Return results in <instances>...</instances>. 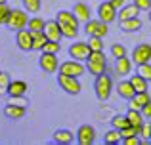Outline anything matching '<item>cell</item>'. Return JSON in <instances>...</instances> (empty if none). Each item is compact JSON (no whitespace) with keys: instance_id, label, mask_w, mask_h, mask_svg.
Returning <instances> with one entry per match:
<instances>
[{"instance_id":"1","label":"cell","mask_w":151,"mask_h":145,"mask_svg":"<svg viewBox=\"0 0 151 145\" xmlns=\"http://www.w3.org/2000/svg\"><path fill=\"white\" fill-rule=\"evenodd\" d=\"M107 69V59L103 52H90L88 59H86V71L94 76H100V74L105 73Z\"/></svg>"},{"instance_id":"2","label":"cell","mask_w":151,"mask_h":145,"mask_svg":"<svg viewBox=\"0 0 151 145\" xmlns=\"http://www.w3.org/2000/svg\"><path fill=\"white\" fill-rule=\"evenodd\" d=\"M29 11L25 10V8H14V10L10 11V17H8L6 21V27L10 31H19V29H25L27 25H29Z\"/></svg>"},{"instance_id":"3","label":"cell","mask_w":151,"mask_h":145,"mask_svg":"<svg viewBox=\"0 0 151 145\" xmlns=\"http://www.w3.org/2000/svg\"><path fill=\"white\" fill-rule=\"evenodd\" d=\"M113 80L107 73L96 76V82H94V90H96V97L100 101H107L111 97V92H113Z\"/></svg>"},{"instance_id":"4","label":"cell","mask_w":151,"mask_h":145,"mask_svg":"<svg viewBox=\"0 0 151 145\" xmlns=\"http://www.w3.org/2000/svg\"><path fill=\"white\" fill-rule=\"evenodd\" d=\"M58 84H59V88H61L63 92H67L69 96H78V94L82 92V86H81V82H78L77 76H69V74L59 73L58 74Z\"/></svg>"},{"instance_id":"5","label":"cell","mask_w":151,"mask_h":145,"mask_svg":"<svg viewBox=\"0 0 151 145\" xmlns=\"http://www.w3.org/2000/svg\"><path fill=\"white\" fill-rule=\"evenodd\" d=\"M38 67H40L44 73H48V74L58 73V71H59L58 54H48V52H42V56L38 57Z\"/></svg>"},{"instance_id":"6","label":"cell","mask_w":151,"mask_h":145,"mask_svg":"<svg viewBox=\"0 0 151 145\" xmlns=\"http://www.w3.org/2000/svg\"><path fill=\"white\" fill-rule=\"evenodd\" d=\"M84 31L88 36H107V33H109V27H107L105 21H101V19H88V21L84 23Z\"/></svg>"},{"instance_id":"7","label":"cell","mask_w":151,"mask_h":145,"mask_svg":"<svg viewBox=\"0 0 151 145\" xmlns=\"http://www.w3.org/2000/svg\"><path fill=\"white\" fill-rule=\"evenodd\" d=\"M59 73L69 74V76H77V78H81L82 74L86 73V67L82 65V61L69 59V61H63V63L59 65Z\"/></svg>"},{"instance_id":"8","label":"cell","mask_w":151,"mask_h":145,"mask_svg":"<svg viewBox=\"0 0 151 145\" xmlns=\"http://www.w3.org/2000/svg\"><path fill=\"white\" fill-rule=\"evenodd\" d=\"M132 63L142 65V63H149L151 61V44H138L136 48L132 50V56H130Z\"/></svg>"},{"instance_id":"9","label":"cell","mask_w":151,"mask_h":145,"mask_svg":"<svg viewBox=\"0 0 151 145\" xmlns=\"http://www.w3.org/2000/svg\"><path fill=\"white\" fill-rule=\"evenodd\" d=\"M98 19L105 21L107 25L117 19V10L113 8V4H111L109 0H101L100 2V6H98Z\"/></svg>"},{"instance_id":"10","label":"cell","mask_w":151,"mask_h":145,"mask_svg":"<svg viewBox=\"0 0 151 145\" xmlns=\"http://www.w3.org/2000/svg\"><path fill=\"white\" fill-rule=\"evenodd\" d=\"M15 42H17L19 50H23V52H33V33H31L27 27L15 31Z\"/></svg>"},{"instance_id":"11","label":"cell","mask_w":151,"mask_h":145,"mask_svg":"<svg viewBox=\"0 0 151 145\" xmlns=\"http://www.w3.org/2000/svg\"><path fill=\"white\" fill-rule=\"evenodd\" d=\"M69 56L71 59H77V61H86L90 56V46L88 42H75V44L69 46Z\"/></svg>"},{"instance_id":"12","label":"cell","mask_w":151,"mask_h":145,"mask_svg":"<svg viewBox=\"0 0 151 145\" xmlns=\"http://www.w3.org/2000/svg\"><path fill=\"white\" fill-rule=\"evenodd\" d=\"M96 141V130L90 124H82L77 130V143L78 145H92Z\"/></svg>"},{"instance_id":"13","label":"cell","mask_w":151,"mask_h":145,"mask_svg":"<svg viewBox=\"0 0 151 145\" xmlns=\"http://www.w3.org/2000/svg\"><path fill=\"white\" fill-rule=\"evenodd\" d=\"M132 59H130L128 56H122V57H119V59H115V73L119 74L121 78H124V76H128L130 71H132Z\"/></svg>"},{"instance_id":"14","label":"cell","mask_w":151,"mask_h":145,"mask_svg":"<svg viewBox=\"0 0 151 145\" xmlns=\"http://www.w3.org/2000/svg\"><path fill=\"white\" fill-rule=\"evenodd\" d=\"M44 34L48 36V40H55V42H59V40H61V38H63V33H61V27H59L58 19H52V21H46Z\"/></svg>"},{"instance_id":"15","label":"cell","mask_w":151,"mask_h":145,"mask_svg":"<svg viewBox=\"0 0 151 145\" xmlns=\"http://www.w3.org/2000/svg\"><path fill=\"white\" fill-rule=\"evenodd\" d=\"M55 19H58V23H61V25H71V27H77V29H78V23H81L73 10H59L58 15H55Z\"/></svg>"},{"instance_id":"16","label":"cell","mask_w":151,"mask_h":145,"mask_svg":"<svg viewBox=\"0 0 151 145\" xmlns=\"http://www.w3.org/2000/svg\"><path fill=\"white\" fill-rule=\"evenodd\" d=\"M52 141L58 143V145H69L75 141V134L71 130H67V128H59V130L54 132V136H52Z\"/></svg>"},{"instance_id":"17","label":"cell","mask_w":151,"mask_h":145,"mask_svg":"<svg viewBox=\"0 0 151 145\" xmlns=\"http://www.w3.org/2000/svg\"><path fill=\"white\" fill-rule=\"evenodd\" d=\"M25 113H27V107H19V105H14V103L4 105V115L10 120H21L25 116Z\"/></svg>"},{"instance_id":"18","label":"cell","mask_w":151,"mask_h":145,"mask_svg":"<svg viewBox=\"0 0 151 145\" xmlns=\"http://www.w3.org/2000/svg\"><path fill=\"white\" fill-rule=\"evenodd\" d=\"M115 90H117L119 97H122V99H126V101H130L134 96H136V90H134V86L130 84V80H121Z\"/></svg>"},{"instance_id":"19","label":"cell","mask_w":151,"mask_h":145,"mask_svg":"<svg viewBox=\"0 0 151 145\" xmlns=\"http://www.w3.org/2000/svg\"><path fill=\"white\" fill-rule=\"evenodd\" d=\"M126 119L130 120V124H132V126L138 130V134H140L142 126H144V122H145V116L142 115L140 109H132V107H130V109H128V113H126Z\"/></svg>"},{"instance_id":"20","label":"cell","mask_w":151,"mask_h":145,"mask_svg":"<svg viewBox=\"0 0 151 145\" xmlns=\"http://www.w3.org/2000/svg\"><path fill=\"white\" fill-rule=\"evenodd\" d=\"M140 8L136 6V4H126L124 8H121V10L117 11V19L119 21H124V19H130V17H138V15H140Z\"/></svg>"},{"instance_id":"21","label":"cell","mask_w":151,"mask_h":145,"mask_svg":"<svg viewBox=\"0 0 151 145\" xmlns=\"http://www.w3.org/2000/svg\"><path fill=\"white\" fill-rule=\"evenodd\" d=\"M29 86L25 80H12L10 88H8V97H15V96H25Z\"/></svg>"},{"instance_id":"22","label":"cell","mask_w":151,"mask_h":145,"mask_svg":"<svg viewBox=\"0 0 151 145\" xmlns=\"http://www.w3.org/2000/svg\"><path fill=\"white\" fill-rule=\"evenodd\" d=\"M73 11H75V15L78 17L81 23H86L88 19H92V17H90V15H92V14H90V6L84 4V2H77L75 8H73Z\"/></svg>"},{"instance_id":"23","label":"cell","mask_w":151,"mask_h":145,"mask_svg":"<svg viewBox=\"0 0 151 145\" xmlns=\"http://www.w3.org/2000/svg\"><path fill=\"white\" fill-rule=\"evenodd\" d=\"M140 29H142V19L140 17H130V19L121 21V31H124V33H138Z\"/></svg>"},{"instance_id":"24","label":"cell","mask_w":151,"mask_h":145,"mask_svg":"<svg viewBox=\"0 0 151 145\" xmlns=\"http://www.w3.org/2000/svg\"><path fill=\"white\" fill-rule=\"evenodd\" d=\"M147 101H151L149 92H136V96L130 99V107H132V109H140V111H142V107H144Z\"/></svg>"},{"instance_id":"25","label":"cell","mask_w":151,"mask_h":145,"mask_svg":"<svg viewBox=\"0 0 151 145\" xmlns=\"http://www.w3.org/2000/svg\"><path fill=\"white\" fill-rule=\"evenodd\" d=\"M128 80H130V84L134 86V90H136V92H147V90H149V80H145V78L140 76L138 73L132 74Z\"/></svg>"},{"instance_id":"26","label":"cell","mask_w":151,"mask_h":145,"mask_svg":"<svg viewBox=\"0 0 151 145\" xmlns=\"http://www.w3.org/2000/svg\"><path fill=\"white\" fill-rule=\"evenodd\" d=\"M46 42H48V36L44 34V31H37V33H33V50L42 52V48H44Z\"/></svg>"},{"instance_id":"27","label":"cell","mask_w":151,"mask_h":145,"mask_svg":"<svg viewBox=\"0 0 151 145\" xmlns=\"http://www.w3.org/2000/svg\"><path fill=\"white\" fill-rule=\"evenodd\" d=\"M121 141H122V136H121V130H117V128L105 132V136H103V143H107V145H115Z\"/></svg>"},{"instance_id":"28","label":"cell","mask_w":151,"mask_h":145,"mask_svg":"<svg viewBox=\"0 0 151 145\" xmlns=\"http://www.w3.org/2000/svg\"><path fill=\"white\" fill-rule=\"evenodd\" d=\"M29 31L31 33H37V31H44V27H46V21L42 17H38V15H35V17H31L29 19Z\"/></svg>"},{"instance_id":"29","label":"cell","mask_w":151,"mask_h":145,"mask_svg":"<svg viewBox=\"0 0 151 145\" xmlns=\"http://www.w3.org/2000/svg\"><path fill=\"white\" fill-rule=\"evenodd\" d=\"M23 8L29 14H38L42 8V0H23Z\"/></svg>"},{"instance_id":"30","label":"cell","mask_w":151,"mask_h":145,"mask_svg":"<svg viewBox=\"0 0 151 145\" xmlns=\"http://www.w3.org/2000/svg\"><path fill=\"white\" fill-rule=\"evenodd\" d=\"M88 46L90 52H103V38L101 36H88Z\"/></svg>"},{"instance_id":"31","label":"cell","mask_w":151,"mask_h":145,"mask_svg":"<svg viewBox=\"0 0 151 145\" xmlns=\"http://www.w3.org/2000/svg\"><path fill=\"white\" fill-rule=\"evenodd\" d=\"M111 124H113V128H117V130H122V128H126V126H132V124H130V120L126 119V115H117V116H113Z\"/></svg>"},{"instance_id":"32","label":"cell","mask_w":151,"mask_h":145,"mask_svg":"<svg viewBox=\"0 0 151 145\" xmlns=\"http://www.w3.org/2000/svg\"><path fill=\"white\" fill-rule=\"evenodd\" d=\"M59 27H61L63 38H69V40H75V38L78 36V29H77V27H71V25H61V23H59Z\"/></svg>"},{"instance_id":"33","label":"cell","mask_w":151,"mask_h":145,"mask_svg":"<svg viewBox=\"0 0 151 145\" xmlns=\"http://www.w3.org/2000/svg\"><path fill=\"white\" fill-rule=\"evenodd\" d=\"M142 138V143H151V122L149 120H145L144 126H142L140 134H138Z\"/></svg>"},{"instance_id":"34","label":"cell","mask_w":151,"mask_h":145,"mask_svg":"<svg viewBox=\"0 0 151 145\" xmlns=\"http://www.w3.org/2000/svg\"><path fill=\"white\" fill-rule=\"evenodd\" d=\"M10 74L8 73H0V96H8V88H10Z\"/></svg>"},{"instance_id":"35","label":"cell","mask_w":151,"mask_h":145,"mask_svg":"<svg viewBox=\"0 0 151 145\" xmlns=\"http://www.w3.org/2000/svg\"><path fill=\"white\" fill-rule=\"evenodd\" d=\"M136 73L140 74V76H144L145 80H149L151 82V61L149 63H142V65H136Z\"/></svg>"},{"instance_id":"36","label":"cell","mask_w":151,"mask_h":145,"mask_svg":"<svg viewBox=\"0 0 151 145\" xmlns=\"http://www.w3.org/2000/svg\"><path fill=\"white\" fill-rule=\"evenodd\" d=\"M10 11H12V8L6 2H0V25H6L8 17H10Z\"/></svg>"},{"instance_id":"37","label":"cell","mask_w":151,"mask_h":145,"mask_svg":"<svg viewBox=\"0 0 151 145\" xmlns=\"http://www.w3.org/2000/svg\"><path fill=\"white\" fill-rule=\"evenodd\" d=\"M59 50H61V44L55 40H48L44 44V48H42V52H48V54H59Z\"/></svg>"},{"instance_id":"38","label":"cell","mask_w":151,"mask_h":145,"mask_svg":"<svg viewBox=\"0 0 151 145\" xmlns=\"http://www.w3.org/2000/svg\"><path fill=\"white\" fill-rule=\"evenodd\" d=\"M111 56H113L115 59H119V57L126 56V48L122 44H113V46H111Z\"/></svg>"},{"instance_id":"39","label":"cell","mask_w":151,"mask_h":145,"mask_svg":"<svg viewBox=\"0 0 151 145\" xmlns=\"http://www.w3.org/2000/svg\"><path fill=\"white\" fill-rule=\"evenodd\" d=\"M8 103H14V105H19V107H29V99L25 96H15V97H10Z\"/></svg>"},{"instance_id":"40","label":"cell","mask_w":151,"mask_h":145,"mask_svg":"<svg viewBox=\"0 0 151 145\" xmlns=\"http://www.w3.org/2000/svg\"><path fill=\"white\" fill-rule=\"evenodd\" d=\"M142 11H149L151 10V0H132Z\"/></svg>"},{"instance_id":"41","label":"cell","mask_w":151,"mask_h":145,"mask_svg":"<svg viewBox=\"0 0 151 145\" xmlns=\"http://www.w3.org/2000/svg\"><path fill=\"white\" fill-rule=\"evenodd\" d=\"M136 134H138V130L134 126H126V128H122V130H121L122 139H124V138H130V136H136Z\"/></svg>"},{"instance_id":"42","label":"cell","mask_w":151,"mask_h":145,"mask_svg":"<svg viewBox=\"0 0 151 145\" xmlns=\"http://www.w3.org/2000/svg\"><path fill=\"white\" fill-rule=\"evenodd\" d=\"M121 143H124V145H140L142 138H138V134H136V136H130V138H124Z\"/></svg>"},{"instance_id":"43","label":"cell","mask_w":151,"mask_h":145,"mask_svg":"<svg viewBox=\"0 0 151 145\" xmlns=\"http://www.w3.org/2000/svg\"><path fill=\"white\" fill-rule=\"evenodd\" d=\"M142 115L145 116V120H151V101H147V103L142 107Z\"/></svg>"},{"instance_id":"44","label":"cell","mask_w":151,"mask_h":145,"mask_svg":"<svg viewBox=\"0 0 151 145\" xmlns=\"http://www.w3.org/2000/svg\"><path fill=\"white\" fill-rule=\"evenodd\" d=\"M109 2L111 4H113V8H115V10H121V8H124L126 6V0H109Z\"/></svg>"},{"instance_id":"45","label":"cell","mask_w":151,"mask_h":145,"mask_svg":"<svg viewBox=\"0 0 151 145\" xmlns=\"http://www.w3.org/2000/svg\"><path fill=\"white\" fill-rule=\"evenodd\" d=\"M149 21H151V10H149Z\"/></svg>"},{"instance_id":"46","label":"cell","mask_w":151,"mask_h":145,"mask_svg":"<svg viewBox=\"0 0 151 145\" xmlns=\"http://www.w3.org/2000/svg\"><path fill=\"white\" fill-rule=\"evenodd\" d=\"M0 2H6V0H0Z\"/></svg>"},{"instance_id":"47","label":"cell","mask_w":151,"mask_h":145,"mask_svg":"<svg viewBox=\"0 0 151 145\" xmlns=\"http://www.w3.org/2000/svg\"><path fill=\"white\" fill-rule=\"evenodd\" d=\"M98 2H101V0H98Z\"/></svg>"},{"instance_id":"48","label":"cell","mask_w":151,"mask_h":145,"mask_svg":"<svg viewBox=\"0 0 151 145\" xmlns=\"http://www.w3.org/2000/svg\"><path fill=\"white\" fill-rule=\"evenodd\" d=\"M0 73H2V71H0Z\"/></svg>"}]
</instances>
